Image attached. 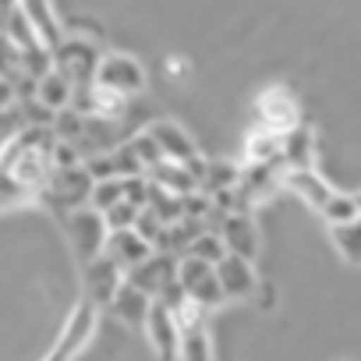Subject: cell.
Here are the masks:
<instances>
[{
  "label": "cell",
  "instance_id": "8fae6325",
  "mask_svg": "<svg viewBox=\"0 0 361 361\" xmlns=\"http://www.w3.org/2000/svg\"><path fill=\"white\" fill-rule=\"evenodd\" d=\"M152 245L138 234V231H110V238H106V248H103V255H110L124 273H131V269H138L145 259H152Z\"/></svg>",
  "mask_w": 361,
  "mask_h": 361
},
{
  "label": "cell",
  "instance_id": "603a6c76",
  "mask_svg": "<svg viewBox=\"0 0 361 361\" xmlns=\"http://www.w3.org/2000/svg\"><path fill=\"white\" fill-rule=\"evenodd\" d=\"M333 231V245L336 252L350 262V266H361V220L354 224H340V227H329Z\"/></svg>",
  "mask_w": 361,
  "mask_h": 361
},
{
  "label": "cell",
  "instance_id": "d6986e66",
  "mask_svg": "<svg viewBox=\"0 0 361 361\" xmlns=\"http://www.w3.org/2000/svg\"><path fill=\"white\" fill-rule=\"evenodd\" d=\"M245 156H248V166H259V163H283V135L259 128V131L248 138Z\"/></svg>",
  "mask_w": 361,
  "mask_h": 361
},
{
  "label": "cell",
  "instance_id": "8992f818",
  "mask_svg": "<svg viewBox=\"0 0 361 361\" xmlns=\"http://www.w3.org/2000/svg\"><path fill=\"white\" fill-rule=\"evenodd\" d=\"M128 273L110 259V255H99L92 262L82 266V283H85V301H92L96 308H110V301L117 298V290L124 287Z\"/></svg>",
  "mask_w": 361,
  "mask_h": 361
},
{
  "label": "cell",
  "instance_id": "484cf974",
  "mask_svg": "<svg viewBox=\"0 0 361 361\" xmlns=\"http://www.w3.org/2000/svg\"><path fill=\"white\" fill-rule=\"evenodd\" d=\"M188 255H195V259H202V262H224V255H227V245H224V238H220V231H202L199 238H195V245H192V252Z\"/></svg>",
  "mask_w": 361,
  "mask_h": 361
},
{
  "label": "cell",
  "instance_id": "2e32d148",
  "mask_svg": "<svg viewBox=\"0 0 361 361\" xmlns=\"http://www.w3.org/2000/svg\"><path fill=\"white\" fill-rule=\"evenodd\" d=\"M36 103H39V106H47L50 114L68 110V106L75 103V85H71V78H68V75H61L57 68H54V71H47V75L36 82Z\"/></svg>",
  "mask_w": 361,
  "mask_h": 361
},
{
  "label": "cell",
  "instance_id": "e0dca14e",
  "mask_svg": "<svg viewBox=\"0 0 361 361\" xmlns=\"http://www.w3.org/2000/svg\"><path fill=\"white\" fill-rule=\"evenodd\" d=\"M110 308H114V315H117L121 322L145 329V319H149V312H152V298H149L145 290H138L135 283L124 280V287L117 290V298L110 301Z\"/></svg>",
  "mask_w": 361,
  "mask_h": 361
},
{
  "label": "cell",
  "instance_id": "cb8c5ba5",
  "mask_svg": "<svg viewBox=\"0 0 361 361\" xmlns=\"http://www.w3.org/2000/svg\"><path fill=\"white\" fill-rule=\"evenodd\" d=\"M276 166L280 163H259V166H248L245 170V177H241V188H245V195H262V192H269L273 185H276Z\"/></svg>",
  "mask_w": 361,
  "mask_h": 361
},
{
  "label": "cell",
  "instance_id": "f546056e",
  "mask_svg": "<svg viewBox=\"0 0 361 361\" xmlns=\"http://www.w3.org/2000/svg\"><path fill=\"white\" fill-rule=\"evenodd\" d=\"M22 199H29V192L18 185L8 170H0V206H11V202H22Z\"/></svg>",
  "mask_w": 361,
  "mask_h": 361
},
{
  "label": "cell",
  "instance_id": "6da1fadb",
  "mask_svg": "<svg viewBox=\"0 0 361 361\" xmlns=\"http://www.w3.org/2000/svg\"><path fill=\"white\" fill-rule=\"evenodd\" d=\"M92 188H96V177L89 173V166H64V170H54L50 173V185L43 192V199L54 206V209H64V213H75V209H85V202L92 199Z\"/></svg>",
  "mask_w": 361,
  "mask_h": 361
},
{
  "label": "cell",
  "instance_id": "d4e9b609",
  "mask_svg": "<svg viewBox=\"0 0 361 361\" xmlns=\"http://www.w3.org/2000/svg\"><path fill=\"white\" fill-rule=\"evenodd\" d=\"M117 202H124V177L96 180V188H92V199H89V206H92V209H99V213H106V209H114Z\"/></svg>",
  "mask_w": 361,
  "mask_h": 361
},
{
  "label": "cell",
  "instance_id": "4316f807",
  "mask_svg": "<svg viewBox=\"0 0 361 361\" xmlns=\"http://www.w3.org/2000/svg\"><path fill=\"white\" fill-rule=\"evenodd\" d=\"M128 145H131V152L138 156V163H142V170H145V173H152L159 163H166V156L159 152V145L152 142V135H149V131H145V135L128 138Z\"/></svg>",
  "mask_w": 361,
  "mask_h": 361
},
{
  "label": "cell",
  "instance_id": "3957f363",
  "mask_svg": "<svg viewBox=\"0 0 361 361\" xmlns=\"http://www.w3.org/2000/svg\"><path fill=\"white\" fill-rule=\"evenodd\" d=\"M68 238H71V248L82 259V266L92 262V259H99L103 248H106V238H110L106 216L99 209H92V206L68 213Z\"/></svg>",
  "mask_w": 361,
  "mask_h": 361
},
{
  "label": "cell",
  "instance_id": "ffe728a7",
  "mask_svg": "<svg viewBox=\"0 0 361 361\" xmlns=\"http://www.w3.org/2000/svg\"><path fill=\"white\" fill-rule=\"evenodd\" d=\"M238 185H241V170L231 163H206L202 180H199V188L206 195H224V192H234Z\"/></svg>",
  "mask_w": 361,
  "mask_h": 361
},
{
  "label": "cell",
  "instance_id": "9c48e42d",
  "mask_svg": "<svg viewBox=\"0 0 361 361\" xmlns=\"http://www.w3.org/2000/svg\"><path fill=\"white\" fill-rule=\"evenodd\" d=\"M177 255H166V252H152V259H145L138 269L128 273V283H135L138 290H145L152 301L177 280Z\"/></svg>",
  "mask_w": 361,
  "mask_h": 361
},
{
  "label": "cell",
  "instance_id": "44dd1931",
  "mask_svg": "<svg viewBox=\"0 0 361 361\" xmlns=\"http://www.w3.org/2000/svg\"><path fill=\"white\" fill-rule=\"evenodd\" d=\"M283 163L290 166V170H305L308 163H312V131L308 128H294V131H287L283 135Z\"/></svg>",
  "mask_w": 361,
  "mask_h": 361
},
{
  "label": "cell",
  "instance_id": "83f0119b",
  "mask_svg": "<svg viewBox=\"0 0 361 361\" xmlns=\"http://www.w3.org/2000/svg\"><path fill=\"white\" fill-rule=\"evenodd\" d=\"M180 361H213V350H209V336L206 329H192L180 340Z\"/></svg>",
  "mask_w": 361,
  "mask_h": 361
},
{
  "label": "cell",
  "instance_id": "277c9868",
  "mask_svg": "<svg viewBox=\"0 0 361 361\" xmlns=\"http://www.w3.org/2000/svg\"><path fill=\"white\" fill-rule=\"evenodd\" d=\"M92 333H96V305H92V301H82V305L71 312L68 326L61 329L54 350H50L43 361H75V357L82 354V347L92 340Z\"/></svg>",
  "mask_w": 361,
  "mask_h": 361
},
{
  "label": "cell",
  "instance_id": "5b68a950",
  "mask_svg": "<svg viewBox=\"0 0 361 361\" xmlns=\"http://www.w3.org/2000/svg\"><path fill=\"white\" fill-rule=\"evenodd\" d=\"M96 85L114 89V92L131 99V96H138L145 89V68L135 57H128V54H103L99 71H96Z\"/></svg>",
  "mask_w": 361,
  "mask_h": 361
},
{
  "label": "cell",
  "instance_id": "4fadbf2b",
  "mask_svg": "<svg viewBox=\"0 0 361 361\" xmlns=\"http://www.w3.org/2000/svg\"><path fill=\"white\" fill-rule=\"evenodd\" d=\"M216 280L227 294V301H245L255 294V273H252V262L248 259H238V255H224V262H216Z\"/></svg>",
  "mask_w": 361,
  "mask_h": 361
},
{
  "label": "cell",
  "instance_id": "7c38bea8",
  "mask_svg": "<svg viewBox=\"0 0 361 361\" xmlns=\"http://www.w3.org/2000/svg\"><path fill=\"white\" fill-rule=\"evenodd\" d=\"M220 238H224V245H227V255H238V259H255V252H259V234H255V224L245 216V213H227L224 220H220Z\"/></svg>",
  "mask_w": 361,
  "mask_h": 361
},
{
  "label": "cell",
  "instance_id": "ba28073f",
  "mask_svg": "<svg viewBox=\"0 0 361 361\" xmlns=\"http://www.w3.org/2000/svg\"><path fill=\"white\" fill-rule=\"evenodd\" d=\"M145 333H149V340H152V347H156V354L163 361H177L180 357V340H185V333H180V326H177V319H173V312L166 305L152 301V312L145 319Z\"/></svg>",
  "mask_w": 361,
  "mask_h": 361
},
{
  "label": "cell",
  "instance_id": "9a60e30c",
  "mask_svg": "<svg viewBox=\"0 0 361 361\" xmlns=\"http://www.w3.org/2000/svg\"><path fill=\"white\" fill-rule=\"evenodd\" d=\"M283 185H287L305 206H312V209H322V206L329 202V195H333V188L326 185V180H322L312 166H305V170H287V173H283Z\"/></svg>",
  "mask_w": 361,
  "mask_h": 361
},
{
  "label": "cell",
  "instance_id": "52a82bcc",
  "mask_svg": "<svg viewBox=\"0 0 361 361\" xmlns=\"http://www.w3.org/2000/svg\"><path fill=\"white\" fill-rule=\"evenodd\" d=\"M255 110H259V128L276 131V135H287V131H294V128L301 124V106H298V99H294L283 85L266 89V92L259 96Z\"/></svg>",
  "mask_w": 361,
  "mask_h": 361
},
{
  "label": "cell",
  "instance_id": "4dcf8cb0",
  "mask_svg": "<svg viewBox=\"0 0 361 361\" xmlns=\"http://www.w3.org/2000/svg\"><path fill=\"white\" fill-rule=\"evenodd\" d=\"M357 206H361V192H357Z\"/></svg>",
  "mask_w": 361,
  "mask_h": 361
},
{
  "label": "cell",
  "instance_id": "ac0fdd59",
  "mask_svg": "<svg viewBox=\"0 0 361 361\" xmlns=\"http://www.w3.org/2000/svg\"><path fill=\"white\" fill-rule=\"evenodd\" d=\"M149 180H152V185H159L163 192H170V195H180V199H185V195H195V188H199V177L185 166V163H159L152 173H145Z\"/></svg>",
  "mask_w": 361,
  "mask_h": 361
},
{
  "label": "cell",
  "instance_id": "5bb4252c",
  "mask_svg": "<svg viewBox=\"0 0 361 361\" xmlns=\"http://www.w3.org/2000/svg\"><path fill=\"white\" fill-rule=\"evenodd\" d=\"M22 4V11H25V18L32 22V29H36V36H39V43L54 54L68 36H64V29H61V22H57V15H54V4L50 0H18Z\"/></svg>",
  "mask_w": 361,
  "mask_h": 361
},
{
  "label": "cell",
  "instance_id": "7a4b0ae2",
  "mask_svg": "<svg viewBox=\"0 0 361 361\" xmlns=\"http://www.w3.org/2000/svg\"><path fill=\"white\" fill-rule=\"evenodd\" d=\"M99 61H103V54L96 50V43H89V39H82V36H68V39L54 50V68H57L61 75H68L75 89H85V85L96 82Z\"/></svg>",
  "mask_w": 361,
  "mask_h": 361
},
{
  "label": "cell",
  "instance_id": "7402d4cb",
  "mask_svg": "<svg viewBox=\"0 0 361 361\" xmlns=\"http://www.w3.org/2000/svg\"><path fill=\"white\" fill-rule=\"evenodd\" d=\"M319 213H322V220H326L329 227H340V224H354V220H361L357 195H347V192H333L329 202H326Z\"/></svg>",
  "mask_w": 361,
  "mask_h": 361
},
{
  "label": "cell",
  "instance_id": "f1b7e54d",
  "mask_svg": "<svg viewBox=\"0 0 361 361\" xmlns=\"http://www.w3.org/2000/svg\"><path fill=\"white\" fill-rule=\"evenodd\" d=\"M103 216H106V227H110V231H135V224H138L142 209H138V206H131V202H117V206H114V209H106Z\"/></svg>",
  "mask_w": 361,
  "mask_h": 361
},
{
  "label": "cell",
  "instance_id": "30bf717a",
  "mask_svg": "<svg viewBox=\"0 0 361 361\" xmlns=\"http://www.w3.org/2000/svg\"><path fill=\"white\" fill-rule=\"evenodd\" d=\"M149 135H152V142L159 145V152H163L170 163H185V166H188V163L199 159L192 135L180 128V124H173V121H152V124H149Z\"/></svg>",
  "mask_w": 361,
  "mask_h": 361
}]
</instances>
